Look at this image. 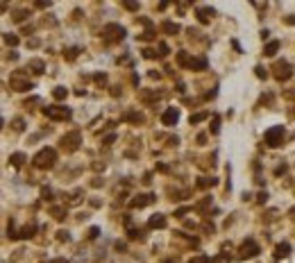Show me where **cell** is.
Instances as JSON below:
<instances>
[{"mask_svg":"<svg viewBox=\"0 0 295 263\" xmlns=\"http://www.w3.org/2000/svg\"><path fill=\"white\" fill-rule=\"evenodd\" d=\"M150 227H152V229H157V227H159V229H161V227H166V218L161 216V213L152 216V218H150Z\"/></svg>","mask_w":295,"mask_h":263,"instance_id":"obj_13","label":"cell"},{"mask_svg":"<svg viewBox=\"0 0 295 263\" xmlns=\"http://www.w3.org/2000/svg\"><path fill=\"white\" fill-rule=\"evenodd\" d=\"M25 16H27L25 12H18V14L14 16V21H16V23H21V21H23V18H25Z\"/></svg>","mask_w":295,"mask_h":263,"instance_id":"obj_31","label":"cell"},{"mask_svg":"<svg viewBox=\"0 0 295 263\" xmlns=\"http://www.w3.org/2000/svg\"><path fill=\"white\" fill-rule=\"evenodd\" d=\"M125 120H132V123H141V120H143V116L134 111V113H127V116H125Z\"/></svg>","mask_w":295,"mask_h":263,"instance_id":"obj_21","label":"cell"},{"mask_svg":"<svg viewBox=\"0 0 295 263\" xmlns=\"http://www.w3.org/2000/svg\"><path fill=\"white\" fill-rule=\"evenodd\" d=\"M159 50H161V52H159L161 57H166V55H168V45H166V43H159Z\"/></svg>","mask_w":295,"mask_h":263,"instance_id":"obj_29","label":"cell"},{"mask_svg":"<svg viewBox=\"0 0 295 263\" xmlns=\"http://www.w3.org/2000/svg\"><path fill=\"white\" fill-rule=\"evenodd\" d=\"M14 129H16V132H23V129H25V123H23V120H16V123H14Z\"/></svg>","mask_w":295,"mask_h":263,"instance_id":"obj_28","label":"cell"},{"mask_svg":"<svg viewBox=\"0 0 295 263\" xmlns=\"http://www.w3.org/2000/svg\"><path fill=\"white\" fill-rule=\"evenodd\" d=\"M66 95H68V91H66L64 86H57V89L52 91V98H55V100H64Z\"/></svg>","mask_w":295,"mask_h":263,"instance_id":"obj_17","label":"cell"},{"mask_svg":"<svg viewBox=\"0 0 295 263\" xmlns=\"http://www.w3.org/2000/svg\"><path fill=\"white\" fill-rule=\"evenodd\" d=\"M12 89H14V91H27V89H32V84L23 82V80H21V73H16V75L12 77Z\"/></svg>","mask_w":295,"mask_h":263,"instance_id":"obj_8","label":"cell"},{"mask_svg":"<svg viewBox=\"0 0 295 263\" xmlns=\"http://www.w3.org/2000/svg\"><path fill=\"white\" fill-rule=\"evenodd\" d=\"M256 254H259V245H256L254 240H245L243 247H241V256H243V259H252V256H256Z\"/></svg>","mask_w":295,"mask_h":263,"instance_id":"obj_7","label":"cell"},{"mask_svg":"<svg viewBox=\"0 0 295 263\" xmlns=\"http://www.w3.org/2000/svg\"><path fill=\"white\" fill-rule=\"evenodd\" d=\"M43 113L48 116V118H52V120H66V118H71V109H66V107H45Z\"/></svg>","mask_w":295,"mask_h":263,"instance_id":"obj_3","label":"cell"},{"mask_svg":"<svg viewBox=\"0 0 295 263\" xmlns=\"http://www.w3.org/2000/svg\"><path fill=\"white\" fill-rule=\"evenodd\" d=\"M27 45H32V48H36V45H39V39H32V41H27Z\"/></svg>","mask_w":295,"mask_h":263,"instance_id":"obj_36","label":"cell"},{"mask_svg":"<svg viewBox=\"0 0 295 263\" xmlns=\"http://www.w3.org/2000/svg\"><path fill=\"white\" fill-rule=\"evenodd\" d=\"M55 161H57V152L52 148H43L34 157V166H36V168H52Z\"/></svg>","mask_w":295,"mask_h":263,"instance_id":"obj_1","label":"cell"},{"mask_svg":"<svg viewBox=\"0 0 295 263\" xmlns=\"http://www.w3.org/2000/svg\"><path fill=\"white\" fill-rule=\"evenodd\" d=\"M77 52H80V50H77V48H68V50H66V52H64V57H66V59H68V61H73V59H75V57H77Z\"/></svg>","mask_w":295,"mask_h":263,"instance_id":"obj_18","label":"cell"},{"mask_svg":"<svg viewBox=\"0 0 295 263\" xmlns=\"http://www.w3.org/2000/svg\"><path fill=\"white\" fill-rule=\"evenodd\" d=\"M0 125H3V120H0Z\"/></svg>","mask_w":295,"mask_h":263,"instance_id":"obj_38","label":"cell"},{"mask_svg":"<svg viewBox=\"0 0 295 263\" xmlns=\"http://www.w3.org/2000/svg\"><path fill=\"white\" fill-rule=\"evenodd\" d=\"M254 71H256V77H261V80H263L266 75H268V73H266V68H261V66H256Z\"/></svg>","mask_w":295,"mask_h":263,"instance_id":"obj_27","label":"cell"},{"mask_svg":"<svg viewBox=\"0 0 295 263\" xmlns=\"http://www.w3.org/2000/svg\"><path fill=\"white\" fill-rule=\"evenodd\" d=\"M177 118H179L177 109H166V111H164V116H161V123H164V125H175V123H177Z\"/></svg>","mask_w":295,"mask_h":263,"instance_id":"obj_9","label":"cell"},{"mask_svg":"<svg viewBox=\"0 0 295 263\" xmlns=\"http://www.w3.org/2000/svg\"><path fill=\"white\" fill-rule=\"evenodd\" d=\"M266 143L270 145V148H277V145L282 143V139H284V125H275V127H270L268 132H266Z\"/></svg>","mask_w":295,"mask_h":263,"instance_id":"obj_2","label":"cell"},{"mask_svg":"<svg viewBox=\"0 0 295 263\" xmlns=\"http://www.w3.org/2000/svg\"><path fill=\"white\" fill-rule=\"evenodd\" d=\"M266 200H268V193H259V195H256V202L259 204H263Z\"/></svg>","mask_w":295,"mask_h":263,"instance_id":"obj_30","label":"cell"},{"mask_svg":"<svg viewBox=\"0 0 295 263\" xmlns=\"http://www.w3.org/2000/svg\"><path fill=\"white\" fill-rule=\"evenodd\" d=\"M161 30L168 32V34H177V32H179V25H177V23H173V21H164Z\"/></svg>","mask_w":295,"mask_h":263,"instance_id":"obj_15","label":"cell"},{"mask_svg":"<svg viewBox=\"0 0 295 263\" xmlns=\"http://www.w3.org/2000/svg\"><path fill=\"white\" fill-rule=\"evenodd\" d=\"M5 41H7L9 45H16V43H18V36H14V34H5Z\"/></svg>","mask_w":295,"mask_h":263,"instance_id":"obj_23","label":"cell"},{"mask_svg":"<svg viewBox=\"0 0 295 263\" xmlns=\"http://www.w3.org/2000/svg\"><path fill=\"white\" fill-rule=\"evenodd\" d=\"M123 7L129 9V12H136V9H139V5H136V3H123Z\"/></svg>","mask_w":295,"mask_h":263,"instance_id":"obj_25","label":"cell"},{"mask_svg":"<svg viewBox=\"0 0 295 263\" xmlns=\"http://www.w3.org/2000/svg\"><path fill=\"white\" fill-rule=\"evenodd\" d=\"M57 238H59V240H68L71 236H68V231H64V229H61V231H57Z\"/></svg>","mask_w":295,"mask_h":263,"instance_id":"obj_26","label":"cell"},{"mask_svg":"<svg viewBox=\"0 0 295 263\" xmlns=\"http://www.w3.org/2000/svg\"><path fill=\"white\" fill-rule=\"evenodd\" d=\"M30 66L34 68V73H43V61H39V59H32V61H30Z\"/></svg>","mask_w":295,"mask_h":263,"instance_id":"obj_20","label":"cell"},{"mask_svg":"<svg viewBox=\"0 0 295 263\" xmlns=\"http://www.w3.org/2000/svg\"><path fill=\"white\" fill-rule=\"evenodd\" d=\"M198 18H200V23H209V21H211V18H213V9H209V7H200L198 9Z\"/></svg>","mask_w":295,"mask_h":263,"instance_id":"obj_11","label":"cell"},{"mask_svg":"<svg viewBox=\"0 0 295 263\" xmlns=\"http://www.w3.org/2000/svg\"><path fill=\"white\" fill-rule=\"evenodd\" d=\"M272 71H275V77H277L279 82L282 80H288V77H291V64L288 61H277Z\"/></svg>","mask_w":295,"mask_h":263,"instance_id":"obj_6","label":"cell"},{"mask_svg":"<svg viewBox=\"0 0 295 263\" xmlns=\"http://www.w3.org/2000/svg\"><path fill=\"white\" fill-rule=\"evenodd\" d=\"M61 145L68 152H73V150H77V145H80V132H71V134H66L64 139H61Z\"/></svg>","mask_w":295,"mask_h":263,"instance_id":"obj_5","label":"cell"},{"mask_svg":"<svg viewBox=\"0 0 295 263\" xmlns=\"http://www.w3.org/2000/svg\"><path fill=\"white\" fill-rule=\"evenodd\" d=\"M143 57H145V59H152V57H155V50H150V48L143 50Z\"/></svg>","mask_w":295,"mask_h":263,"instance_id":"obj_32","label":"cell"},{"mask_svg":"<svg viewBox=\"0 0 295 263\" xmlns=\"http://www.w3.org/2000/svg\"><path fill=\"white\" fill-rule=\"evenodd\" d=\"M102 34H104V39H107V41H116V39H123V36H125V27L111 23V25H107V27L102 30Z\"/></svg>","mask_w":295,"mask_h":263,"instance_id":"obj_4","label":"cell"},{"mask_svg":"<svg viewBox=\"0 0 295 263\" xmlns=\"http://www.w3.org/2000/svg\"><path fill=\"white\" fill-rule=\"evenodd\" d=\"M150 202H155V195H139L129 204H132V209H141V207H145V204H150Z\"/></svg>","mask_w":295,"mask_h":263,"instance_id":"obj_10","label":"cell"},{"mask_svg":"<svg viewBox=\"0 0 295 263\" xmlns=\"http://www.w3.org/2000/svg\"><path fill=\"white\" fill-rule=\"evenodd\" d=\"M23 161H25V154H23V152H14L12 157H9V163H12V166H16V168H21V166H23Z\"/></svg>","mask_w":295,"mask_h":263,"instance_id":"obj_14","label":"cell"},{"mask_svg":"<svg viewBox=\"0 0 295 263\" xmlns=\"http://www.w3.org/2000/svg\"><path fill=\"white\" fill-rule=\"evenodd\" d=\"M288 254H291V245H288V243H279L277 250H275V256H277V259H286Z\"/></svg>","mask_w":295,"mask_h":263,"instance_id":"obj_12","label":"cell"},{"mask_svg":"<svg viewBox=\"0 0 295 263\" xmlns=\"http://www.w3.org/2000/svg\"><path fill=\"white\" fill-rule=\"evenodd\" d=\"M52 263H68V261H66V259H55Z\"/></svg>","mask_w":295,"mask_h":263,"instance_id":"obj_37","label":"cell"},{"mask_svg":"<svg viewBox=\"0 0 295 263\" xmlns=\"http://www.w3.org/2000/svg\"><path fill=\"white\" fill-rule=\"evenodd\" d=\"M113 141H116V136H113V134H111V136H107V139H104L102 143H104V145H111Z\"/></svg>","mask_w":295,"mask_h":263,"instance_id":"obj_33","label":"cell"},{"mask_svg":"<svg viewBox=\"0 0 295 263\" xmlns=\"http://www.w3.org/2000/svg\"><path fill=\"white\" fill-rule=\"evenodd\" d=\"M211 132H213V134H218V118H216V120H213V125H211Z\"/></svg>","mask_w":295,"mask_h":263,"instance_id":"obj_35","label":"cell"},{"mask_svg":"<svg viewBox=\"0 0 295 263\" xmlns=\"http://www.w3.org/2000/svg\"><path fill=\"white\" fill-rule=\"evenodd\" d=\"M207 116H209L207 111H200V113H193V116H191V125H193V123H200V120H204Z\"/></svg>","mask_w":295,"mask_h":263,"instance_id":"obj_19","label":"cell"},{"mask_svg":"<svg viewBox=\"0 0 295 263\" xmlns=\"http://www.w3.org/2000/svg\"><path fill=\"white\" fill-rule=\"evenodd\" d=\"M98 234H100V229H98V227H93V229H91V234H89V236H91V238H96Z\"/></svg>","mask_w":295,"mask_h":263,"instance_id":"obj_34","label":"cell"},{"mask_svg":"<svg viewBox=\"0 0 295 263\" xmlns=\"http://www.w3.org/2000/svg\"><path fill=\"white\" fill-rule=\"evenodd\" d=\"M177 61L182 64V66H186V64H188V57H186V52H179V55H177Z\"/></svg>","mask_w":295,"mask_h":263,"instance_id":"obj_24","label":"cell"},{"mask_svg":"<svg viewBox=\"0 0 295 263\" xmlns=\"http://www.w3.org/2000/svg\"><path fill=\"white\" fill-rule=\"evenodd\" d=\"M277 50H279V41H270L268 45H266V50H263V55H268V57H272V55H277Z\"/></svg>","mask_w":295,"mask_h":263,"instance_id":"obj_16","label":"cell"},{"mask_svg":"<svg viewBox=\"0 0 295 263\" xmlns=\"http://www.w3.org/2000/svg\"><path fill=\"white\" fill-rule=\"evenodd\" d=\"M52 213H55V218H57V220H64V216H66V211H64L61 207H55V209H52Z\"/></svg>","mask_w":295,"mask_h":263,"instance_id":"obj_22","label":"cell"}]
</instances>
